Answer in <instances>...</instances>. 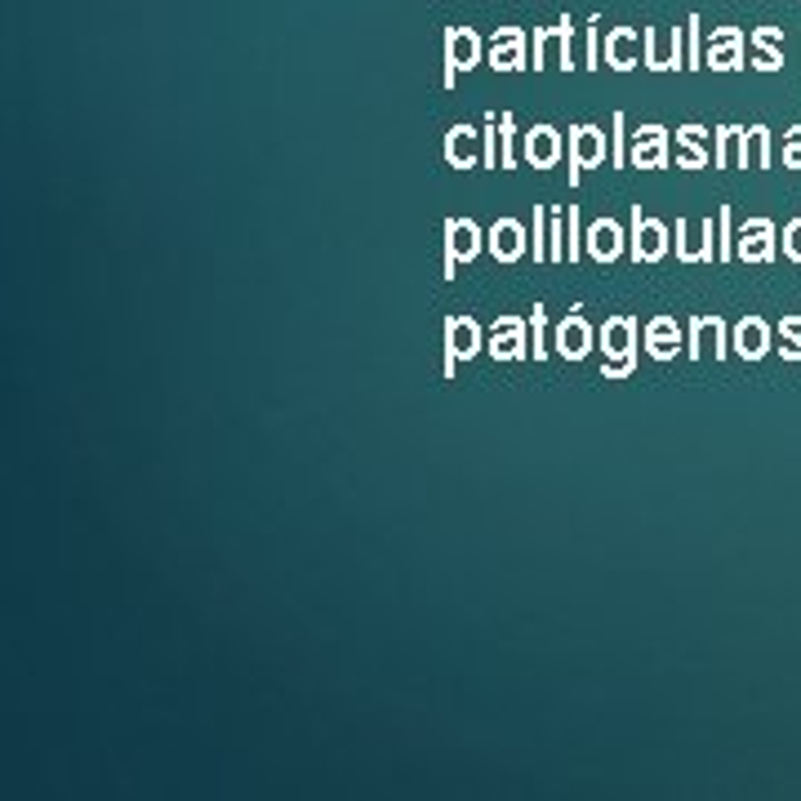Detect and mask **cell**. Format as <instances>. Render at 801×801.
I'll return each mask as SVG.
<instances>
[{
  "label": "cell",
  "mask_w": 801,
  "mask_h": 801,
  "mask_svg": "<svg viewBox=\"0 0 801 801\" xmlns=\"http://www.w3.org/2000/svg\"><path fill=\"white\" fill-rule=\"evenodd\" d=\"M481 352H486V329L473 316H446V361H441L446 379H454L459 361H473Z\"/></svg>",
  "instance_id": "obj_7"
},
{
  "label": "cell",
  "mask_w": 801,
  "mask_h": 801,
  "mask_svg": "<svg viewBox=\"0 0 801 801\" xmlns=\"http://www.w3.org/2000/svg\"><path fill=\"white\" fill-rule=\"evenodd\" d=\"M668 161H673V134L654 121L637 125L633 143H628V165L633 170H668Z\"/></svg>",
  "instance_id": "obj_10"
},
{
  "label": "cell",
  "mask_w": 801,
  "mask_h": 801,
  "mask_svg": "<svg viewBox=\"0 0 801 801\" xmlns=\"http://www.w3.org/2000/svg\"><path fill=\"white\" fill-rule=\"evenodd\" d=\"M446 72H441V85L454 89L459 72H473L486 63V40L473 32V27H446Z\"/></svg>",
  "instance_id": "obj_6"
},
{
  "label": "cell",
  "mask_w": 801,
  "mask_h": 801,
  "mask_svg": "<svg viewBox=\"0 0 801 801\" xmlns=\"http://www.w3.org/2000/svg\"><path fill=\"white\" fill-rule=\"evenodd\" d=\"M441 157L450 170H477L486 165V134L473 129V125H450L446 129V143H441Z\"/></svg>",
  "instance_id": "obj_18"
},
{
  "label": "cell",
  "mask_w": 801,
  "mask_h": 801,
  "mask_svg": "<svg viewBox=\"0 0 801 801\" xmlns=\"http://www.w3.org/2000/svg\"><path fill=\"white\" fill-rule=\"evenodd\" d=\"M592 348H597V329L588 325V316H584L579 308L565 316V321L552 325V352H556L561 361H584Z\"/></svg>",
  "instance_id": "obj_17"
},
{
  "label": "cell",
  "mask_w": 801,
  "mask_h": 801,
  "mask_svg": "<svg viewBox=\"0 0 801 801\" xmlns=\"http://www.w3.org/2000/svg\"><path fill=\"white\" fill-rule=\"evenodd\" d=\"M584 254L592 259V263H601V267H610V263H619L624 254H628V231H624V223L619 218H597V223H588V231H584Z\"/></svg>",
  "instance_id": "obj_15"
},
{
  "label": "cell",
  "mask_w": 801,
  "mask_h": 801,
  "mask_svg": "<svg viewBox=\"0 0 801 801\" xmlns=\"http://www.w3.org/2000/svg\"><path fill=\"white\" fill-rule=\"evenodd\" d=\"M775 352L788 356V361H801V316H784L779 321V348Z\"/></svg>",
  "instance_id": "obj_29"
},
{
  "label": "cell",
  "mask_w": 801,
  "mask_h": 801,
  "mask_svg": "<svg viewBox=\"0 0 801 801\" xmlns=\"http://www.w3.org/2000/svg\"><path fill=\"white\" fill-rule=\"evenodd\" d=\"M584 67L588 72L601 67V18H588V27H584Z\"/></svg>",
  "instance_id": "obj_36"
},
{
  "label": "cell",
  "mask_w": 801,
  "mask_h": 801,
  "mask_svg": "<svg viewBox=\"0 0 801 801\" xmlns=\"http://www.w3.org/2000/svg\"><path fill=\"white\" fill-rule=\"evenodd\" d=\"M673 161L677 170H703L713 161V138L703 125H681L677 138H673Z\"/></svg>",
  "instance_id": "obj_24"
},
{
  "label": "cell",
  "mask_w": 801,
  "mask_h": 801,
  "mask_svg": "<svg viewBox=\"0 0 801 801\" xmlns=\"http://www.w3.org/2000/svg\"><path fill=\"white\" fill-rule=\"evenodd\" d=\"M703 67L739 72L743 67V32L739 27H713L709 45H703Z\"/></svg>",
  "instance_id": "obj_23"
},
{
  "label": "cell",
  "mask_w": 801,
  "mask_h": 801,
  "mask_svg": "<svg viewBox=\"0 0 801 801\" xmlns=\"http://www.w3.org/2000/svg\"><path fill=\"white\" fill-rule=\"evenodd\" d=\"M641 325L637 316H605L597 329V348H601V384H619L633 379L637 356H641Z\"/></svg>",
  "instance_id": "obj_1"
},
{
  "label": "cell",
  "mask_w": 801,
  "mask_h": 801,
  "mask_svg": "<svg viewBox=\"0 0 801 801\" xmlns=\"http://www.w3.org/2000/svg\"><path fill=\"white\" fill-rule=\"evenodd\" d=\"M441 231H446V259H441V276L446 280H454L459 276V267H467L481 250H486V231H481V223L477 218H446L441 223Z\"/></svg>",
  "instance_id": "obj_3"
},
{
  "label": "cell",
  "mask_w": 801,
  "mask_h": 801,
  "mask_svg": "<svg viewBox=\"0 0 801 801\" xmlns=\"http://www.w3.org/2000/svg\"><path fill=\"white\" fill-rule=\"evenodd\" d=\"M628 143H633V134H628V116H624V112H615V116H610V165H615V170H624V165H628Z\"/></svg>",
  "instance_id": "obj_28"
},
{
  "label": "cell",
  "mask_w": 801,
  "mask_h": 801,
  "mask_svg": "<svg viewBox=\"0 0 801 801\" xmlns=\"http://www.w3.org/2000/svg\"><path fill=\"white\" fill-rule=\"evenodd\" d=\"M735 223H730V205L717 210V263H730L735 259Z\"/></svg>",
  "instance_id": "obj_32"
},
{
  "label": "cell",
  "mask_w": 801,
  "mask_h": 801,
  "mask_svg": "<svg viewBox=\"0 0 801 801\" xmlns=\"http://www.w3.org/2000/svg\"><path fill=\"white\" fill-rule=\"evenodd\" d=\"M646 36V67L650 72H681L686 67V23L681 27H641Z\"/></svg>",
  "instance_id": "obj_9"
},
{
  "label": "cell",
  "mask_w": 801,
  "mask_h": 801,
  "mask_svg": "<svg viewBox=\"0 0 801 801\" xmlns=\"http://www.w3.org/2000/svg\"><path fill=\"white\" fill-rule=\"evenodd\" d=\"M735 138H739V125L713 129V165H730L735 161Z\"/></svg>",
  "instance_id": "obj_33"
},
{
  "label": "cell",
  "mask_w": 801,
  "mask_h": 801,
  "mask_svg": "<svg viewBox=\"0 0 801 801\" xmlns=\"http://www.w3.org/2000/svg\"><path fill=\"white\" fill-rule=\"evenodd\" d=\"M668 250H673V227L654 214H641V205H633V231H628L633 263H664Z\"/></svg>",
  "instance_id": "obj_4"
},
{
  "label": "cell",
  "mask_w": 801,
  "mask_h": 801,
  "mask_svg": "<svg viewBox=\"0 0 801 801\" xmlns=\"http://www.w3.org/2000/svg\"><path fill=\"white\" fill-rule=\"evenodd\" d=\"M610 161V134L601 125H575L571 129V187H579L584 170H601Z\"/></svg>",
  "instance_id": "obj_12"
},
{
  "label": "cell",
  "mask_w": 801,
  "mask_h": 801,
  "mask_svg": "<svg viewBox=\"0 0 801 801\" xmlns=\"http://www.w3.org/2000/svg\"><path fill=\"white\" fill-rule=\"evenodd\" d=\"M565 259L579 263L584 259V237H579V205L565 210Z\"/></svg>",
  "instance_id": "obj_35"
},
{
  "label": "cell",
  "mask_w": 801,
  "mask_h": 801,
  "mask_svg": "<svg viewBox=\"0 0 801 801\" xmlns=\"http://www.w3.org/2000/svg\"><path fill=\"white\" fill-rule=\"evenodd\" d=\"M735 259L743 263H771L775 259V223L771 218H748L735 237Z\"/></svg>",
  "instance_id": "obj_22"
},
{
  "label": "cell",
  "mask_w": 801,
  "mask_h": 801,
  "mask_svg": "<svg viewBox=\"0 0 801 801\" xmlns=\"http://www.w3.org/2000/svg\"><path fill=\"white\" fill-rule=\"evenodd\" d=\"M486 250H490V259L495 263H522L526 254H530V227L522 223V218H495L490 227H486Z\"/></svg>",
  "instance_id": "obj_14"
},
{
  "label": "cell",
  "mask_w": 801,
  "mask_h": 801,
  "mask_svg": "<svg viewBox=\"0 0 801 801\" xmlns=\"http://www.w3.org/2000/svg\"><path fill=\"white\" fill-rule=\"evenodd\" d=\"M481 134H486V170H516L522 161V148H516V116L512 112H486L481 121Z\"/></svg>",
  "instance_id": "obj_5"
},
{
  "label": "cell",
  "mask_w": 801,
  "mask_h": 801,
  "mask_svg": "<svg viewBox=\"0 0 801 801\" xmlns=\"http://www.w3.org/2000/svg\"><path fill=\"white\" fill-rule=\"evenodd\" d=\"M490 361H526L530 356V316H495L486 335Z\"/></svg>",
  "instance_id": "obj_8"
},
{
  "label": "cell",
  "mask_w": 801,
  "mask_h": 801,
  "mask_svg": "<svg viewBox=\"0 0 801 801\" xmlns=\"http://www.w3.org/2000/svg\"><path fill=\"white\" fill-rule=\"evenodd\" d=\"M784 165L801 170V125H797V129H788V138H784Z\"/></svg>",
  "instance_id": "obj_39"
},
{
  "label": "cell",
  "mask_w": 801,
  "mask_h": 801,
  "mask_svg": "<svg viewBox=\"0 0 801 801\" xmlns=\"http://www.w3.org/2000/svg\"><path fill=\"white\" fill-rule=\"evenodd\" d=\"M703 67V23L699 14L686 18V72H699Z\"/></svg>",
  "instance_id": "obj_30"
},
{
  "label": "cell",
  "mask_w": 801,
  "mask_h": 801,
  "mask_svg": "<svg viewBox=\"0 0 801 801\" xmlns=\"http://www.w3.org/2000/svg\"><path fill=\"white\" fill-rule=\"evenodd\" d=\"M605 67L610 72L646 67V36L637 27H610L605 32Z\"/></svg>",
  "instance_id": "obj_21"
},
{
  "label": "cell",
  "mask_w": 801,
  "mask_h": 801,
  "mask_svg": "<svg viewBox=\"0 0 801 801\" xmlns=\"http://www.w3.org/2000/svg\"><path fill=\"white\" fill-rule=\"evenodd\" d=\"M641 343H646L650 361H677V352H686V329L677 325V316L659 312L641 325Z\"/></svg>",
  "instance_id": "obj_19"
},
{
  "label": "cell",
  "mask_w": 801,
  "mask_h": 801,
  "mask_svg": "<svg viewBox=\"0 0 801 801\" xmlns=\"http://www.w3.org/2000/svg\"><path fill=\"white\" fill-rule=\"evenodd\" d=\"M548 263H565V214L548 205Z\"/></svg>",
  "instance_id": "obj_31"
},
{
  "label": "cell",
  "mask_w": 801,
  "mask_h": 801,
  "mask_svg": "<svg viewBox=\"0 0 801 801\" xmlns=\"http://www.w3.org/2000/svg\"><path fill=\"white\" fill-rule=\"evenodd\" d=\"M486 67H495V72H526L530 67V32L495 27V36L486 40Z\"/></svg>",
  "instance_id": "obj_11"
},
{
  "label": "cell",
  "mask_w": 801,
  "mask_h": 801,
  "mask_svg": "<svg viewBox=\"0 0 801 801\" xmlns=\"http://www.w3.org/2000/svg\"><path fill=\"white\" fill-rule=\"evenodd\" d=\"M561 152H565V138H561V129L548 125V121H539V125H530V129L522 134V161H526L530 170H552V165L561 161Z\"/></svg>",
  "instance_id": "obj_20"
},
{
  "label": "cell",
  "mask_w": 801,
  "mask_h": 801,
  "mask_svg": "<svg viewBox=\"0 0 801 801\" xmlns=\"http://www.w3.org/2000/svg\"><path fill=\"white\" fill-rule=\"evenodd\" d=\"M677 259L713 263L717 259V218H677Z\"/></svg>",
  "instance_id": "obj_13"
},
{
  "label": "cell",
  "mask_w": 801,
  "mask_h": 801,
  "mask_svg": "<svg viewBox=\"0 0 801 801\" xmlns=\"http://www.w3.org/2000/svg\"><path fill=\"white\" fill-rule=\"evenodd\" d=\"M530 352H535V361L548 356V316H543V303L530 308Z\"/></svg>",
  "instance_id": "obj_34"
},
{
  "label": "cell",
  "mask_w": 801,
  "mask_h": 801,
  "mask_svg": "<svg viewBox=\"0 0 801 801\" xmlns=\"http://www.w3.org/2000/svg\"><path fill=\"white\" fill-rule=\"evenodd\" d=\"M784 254H788L792 263H801V218H792V223L784 227Z\"/></svg>",
  "instance_id": "obj_38"
},
{
  "label": "cell",
  "mask_w": 801,
  "mask_h": 801,
  "mask_svg": "<svg viewBox=\"0 0 801 801\" xmlns=\"http://www.w3.org/2000/svg\"><path fill=\"white\" fill-rule=\"evenodd\" d=\"M530 67L535 72L561 67L565 76L579 67L575 63V23H571V14H561L556 27H535V36H530Z\"/></svg>",
  "instance_id": "obj_2"
},
{
  "label": "cell",
  "mask_w": 801,
  "mask_h": 801,
  "mask_svg": "<svg viewBox=\"0 0 801 801\" xmlns=\"http://www.w3.org/2000/svg\"><path fill=\"white\" fill-rule=\"evenodd\" d=\"M730 348L743 356V361H762L771 352V325L762 316H743L735 329H730Z\"/></svg>",
  "instance_id": "obj_25"
},
{
  "label": "cell",
  "mask_w": 801,
  "mask_h": 801,
  "mask_svg": "<svg viewBox=\"0 0 801 801\" xmlns=\"http://www.w3.org/2000/svg\"><path fill=\"white\" fill-rule=\"evenodd\" d=\"M735 165L739 170H766L771 165V129L766 125H748L735 138Z\"/></svg>",
  "instance_id": "obj_26"
},
{
  "label": "cell",
  "mask_w": 801,
  "mask_h": 801,
  "mask_svg": "<svg viewBox=\"0 0 801 801\" xmlns=\"http://www.w3.org/2000/svg\"><path fill=\"white\" fill-rule=\"evenodd\" d=\"M535 263H548V205H535V231H530Z\"/></svg>",
  "instance_id": "obj_37"
},
{
  "label": "cell",
  "mask_w": 801,
  "mask_h": 801,
  "mask_svg": "<svg viewBox=\"0 0 801 801\" xmlns=\"http://www.w3.org/2000/svg\"><path fill=\"white\" fill-rule=\"evenodd\" d=\"M726 356L730 352V335H726V321L713 312H699V316H690V325H686V356L690 361H699V356Z\"/></svg>",
  "instance_id": "obj_16"
},
{
  "label": "cell",
  "mask_w": 801,
  "mask_h": 801,
  "mask_svg": "<svg viewBox=\"0 0 801 801\" xmlns=\"http://www.w3.org/2000/svg\"><path fill=\"white\" fill-rule=\"evenodd\" d=\"M752 67L758 72H779L784 67V59H779V45H784V36L775 32V27H762V32H752Z\"/></svg>",
  "instance_id": "obj_27"
}]
</instances>
